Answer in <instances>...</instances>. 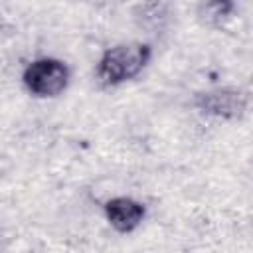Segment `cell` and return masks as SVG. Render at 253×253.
I'll list each match as a JSON object with an SVG mask.
<instances>
[{"label":"cell","instance_id":"1","mask_svg":"<svg viewBox=\"0 0 253 253\" xmlns=\"http://www.w3.org/2000/svg\"><path fill=\"white\" fill-rule=\"evenodd\" d=\"M152 59V45L144 42H126L107 47L95 67L97 81L103 87H119L138 77Z\"/></svg>","mask_w":253,"mask_h":253},{"label":"cell","instance_id":"2","mask_svg":"<svg viewBox=\"0 0 253 253\" xmlns=\"http://www.w3.org/2000/svg\"><path fill=\"white\" fill-rule=\"evenodd\" d=\"M69 79V65L57 57H38L30 61L22 71V83L26 91L38 99H55L63 95Z\"/></svg>","mask_w":253,"mask_h":253},{"label":"cell","instance_id":"3","mask_svg":"<svg viewBox=\"0 0 253 253\" xmlns=\"http://www.w3.org/2000/svg\"><path fill=\"white\" fill-rule=\"evenodd\" d=\"M192 103L202 115L235 121L245 115L249 107V95L239 87H213L196 93Z\"/></svg>","mask_w":253,"mask_h":253},{"label":"cell","instance_id":"4","mask_svg":"<svg viewBox=\"0 0 253 253\" xmlns=\"http://www.w3.org/2000/svg\"><path fill=\"white\" fill-rule=\"evenodd\" d=\"M103 213L117 233L126 235L140 227L146 217V206L130 196H115L103 204Z\"/></svg>","mask_w":253,"mask_h":253},{"label":"cell","instance_id":"5","mask_svg":"<svg viewBox=\"0 0 253 253\" xmlns=\"http://www.w3.org/2000/svg\"><path fill=\"white\" fill-rule=\"evenodd\" d=\"M233 12H235L233 0H204L198 8L200 20L211 28H219L223 22L231 18Z\"/></svg>","mask_w":253,"mask_h":253}]
</instances>
